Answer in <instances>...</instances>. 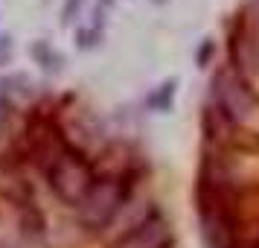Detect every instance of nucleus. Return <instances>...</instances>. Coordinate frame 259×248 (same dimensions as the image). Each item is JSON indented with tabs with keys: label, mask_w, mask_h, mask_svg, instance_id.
Segmentation results:
<instances>
[{
	"label": "nucleus",
	"mask_w": 259,
	"mask_h": 248,
	"mask_svg": "<svg viewBox=\"0 0 259 248\" xmlns=\"http://www.w3.org/2000/svg\"><path fill=\"white\" fill-rule=\"evenodd\" d=\"M134 175L122 172V175H105L91 184V190L84 193V199L79 201V222L88 231H105L108 225L119 216V210H125L131 201V190H134Z\"/></svg>",
	"instance_id": "1"
},
{
	"label": "nucleus",
	"mask_w": 259,
	"mask_h": 248,
	"mask_svg": "<svg viewBox=\"0 0 259 248\" xmlns=\"http://www.w3.org/2000/svg\"><path fill=\"white\" fill-rule=\"evenodd\" d=\"M44 175H47L53 193H56L64 204L79 207V201L84 199V193H88L91 184L96 181V169H94V164H91V158H88L82 149L67 146V149L47 166Z\"/></svg>",
	"instance_id": "2"
},
{
	"label": "nucleus",
	"mask_w": 259,
	"mask_h": 248,
	"mask_svg": "<svg viewBox=\"0 0 259 248\" xmlns=\"http://www.w3.org/2000/svg\"><path fill=\"white\" fill-rule=\"evenodd\" d=\"M210 105L222 111L233 126H242L256 111V94L242 73L233 67H219L210 79Z\"/></svg>",
	"instance_id": "3"
},
{
	"label": "nucleus",
	"mask_w": 259,
	"mask_h": 248,
	"mask_svg": "<svg viewBox=\"0 0 259 248\" xmlns=\"http://www.w3.org/2000/svg\"><path fill=\"white\" fill-rule=\"evenodd\" d=\"M111 248H172V231L157 210L137 228L125 231Z\"/></svg>",
	"instance_id": "4"
},
{
	"label": "nucleus",
	"mask_w": 259,
	"mask_h": 248,
	"mask_svg": "<svg viewBox=\"0 0 259 248\" xmlns=\"http://www.w3.org/2000/svg\"><path fill=\"white\" fill-rule=\"evenodd\" d=\"M201 129H204V140L215 143V146H224V143L233 137L236 126L224 117L222 111H215L212 105L204 108V117H201Z\"/></svg>",
	"instance_id": "5"
},
{
	"label": "nucleus",
	"mask_w": 259,
	"mask_h": 248,
	"mask_svg": "<svg viewBox=\"0 0 259 248\" xmlns=\"http://www.w3.org/2000/svg\"><path fill=\"white\" fill-rule=\"evenodd\" d=\"M175 91H178V79H166L146 96V105L152 111H157V114H166L172 108V102H175Z\"/></svg>",
	"instance_id": "6"
},
{
	"label": "nucleus",
	"mask_w": 259,
	"mask_h": 248,
	"mask_svg": "<svg viewBox=\"0 0 259 248\" xmlns=\"http://www.w3.org/2000/svg\"><path fill=\"white\" fill-rule=\"evenodd\" d=\"M29 53H32L35 64H41L47 73H53V70H59V67H61V56L50 47L47 41H35V44L29 47Z\"/></svg>",
	"instance_id": "7"
},
{
	"label": "nucleus",
	"mask_w": 259,
	"mask_h": 248,
	"mask_svg": "<svg viewBox=\"0 0 259 248\" xmlns=\"http://www.w3.org/2000/svg\"><path fill=\"white\" fill-rule=\"evenodd\" d=\"M102 41V29L99 26H84V29H76V44L82 50H91Z\"/></svg>",
	"instance_id": "8"
},
{
	"label": "nucleus",
	"mask_w": 259,
	"mask_h": 248,
	"mask_svg": "<svg viewBox=\"0 0 259 248\" xmlns=\"http://www.w3.org/2000/svg\"><path fill=\"white\" fill-rule=\"evenodd\" d=\"M212 56H215V41H212V38H204L198 53H195V64H198V67H207L212 61Z\"/></svg>",
	"instance_id": "9"
},
{
	"label": "nucleus",
	"mask_w": 259,
	"mask_h": 248,
	"mask_svg": "<svg viewBox=\"0 0 259 248\" xmlns=\"http://www.w3.org/2000/svg\"><path fill=\"white\" fill-rule=\"evenodd\" d=\"M82 6H84V0H64V6H61V24L70 26L73 21H76V15H79Z\"/></svg>",
	"instance_id": "10"
},
{
	"label": "nucleus",
	"mask_w": 259,
	"mask_h": 248,
	"mask_svg": "<svg viewBox=\"0 0 259 248\" xmlns=\"http://www.w3.org/2000/svg\"><path fill=\"white\" fill-rule=\"evenodd\" d=\"M12 111H15V102L9 96L0 94V134L9 129V120H12Z\"/></svg>",
	"instance_id": "11"
},
{
	"label": "nucleus",
	"mask_w": 259,
	"mask_h": 248,
	"mask_svg": "<svg viewBox=\"0 0 259 248\" xmlns=\"http://www.w3.org/2000/svg\"><path fill=\"white\" fill-rule=\"evenodd\" d=\"M12 53H15L12 36H0V67H6V64L12 61Z\"/></svg>",
	"instance_id": "12"
},
{
	"label": "nucleus",
	"mask_w": 259,
	"mask_h": 248,
	"mask_svg": "<svg viewBox=\"0 0 259 248\" xmlns=\"http://www.w3.org/2000/svg\"><path fill=\"white\" fill-rule=\"evenodd\" d=\"M152 3H166V0H152Z\"/></svg>",
	"instance_id": "13"
}]
</instances>
